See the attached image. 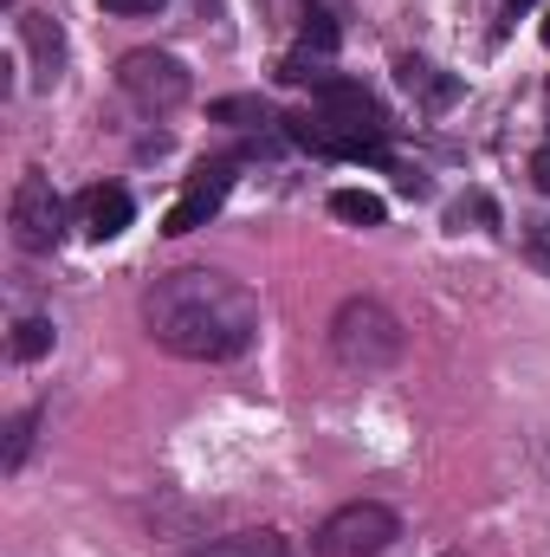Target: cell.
Returning a JSON list of instances; mask_svg holds the SVG:
<instances>
[{
  "label": "cell",
  "mask_w": 550,
  "mask_h": 557,
  "mask_svg": "<svg viewBox=\"0 0 550 557\" xmlns=\"http://www.w3.org/2000/svg\"><path fill=\"white\" fill-rule=\"evenodd\" d=\"M130 214H137V208H130V195H124L117 182H98V188L78 195V221H85L91 240H117V234L130 227Z\"/></svg>",
  "instance_id": "obj_7"
},
{
  "label": "cell",
  "mask_w": 550,
  "mask_h": 557,
  "mask_svg": "<svg viewBox=\"0 0 550 557\" xmlns=\"http://www.w3.org/2000/svg\"><path fill=\"white\" fill-rule=\"evenodd\" d=\"M182 557H291V545L278 532H227V539H208Z\"/></svg>",
  "instance_id": "obj_9"
},
{
  "label": "cell",
  "mask_w": 550,
  "mask_h": 557,
  "mask_svg": "<svg viewBox=\"0 0 550 557\" xmlns=\"http://www.w3.org/2000/svg\"><path fill=\"white\" fill-rule=\"evenodd\" d=\"M20 39H26V52H33L39 85L52 91V78H59V65H65V33H59V20L33 7V13H20Z\"/></svg>",
  "instance_id": "obj_8"
},
{
  "label": "cell",
  "mask_w": 550,
  "mask_h": 557,
  "mask_svg": "<svg viewBox=\"0 0 550 557\" xmlns=\"http://www.w3.org/2000/svg\"><path fill=\"white\" fill-rule=\"evenodd\" d=\"M402 539V519L376 499H350L337 506L317 532H311V557H383Z\"/></svg>",
  "instance_id": "obj_3"
},
{
  "label": "cell",
  "mask_w": 550,
  "mask_h": 557,
  "mask_svg": "<svg viewBox=\"0 0 550 557\" xmlns=\"http://www.w3.org/2000/svg\"><path fill=\"white\" fill-rule=\"evenodd\" d=\"M46 350H52V318H20L13 324V357L20 363H39Z\"/></svg>",
  "instance_id": "obj_12"
},
{
  "label": "cell",
  "mask_w": 550,
  "mask_h": 557,
  "mask_svg": "<svg viewBox=\"0 0 550 557\" xmlns=\"http://www.w3.org/2000/svg\"><path fill=\"white\" fill-rule=\"evenodd\" d=\"M330 214L350 221V227H383V221H389V201L370 195V188H337V195H330Z\"/></svg>",
  "instance_id": "obj_11"
},
{
  "label": "cell",
  "mask_w": 550,
  "mask_h": 557,
  "mask_svg": "<svg viewBox=\"0 0 550 557\" xmlns=\"http://www.w3.org/2000/svg\"><path fill=\"white\" fill-rule=\"evenodd\" d=\"M33 428H39V409L13 416V428H7V454H0V467H7V473H20V467H26V454H33Z\"/></svg>",
  "instance_id": "obj_13"
},
{
  "label": "cell",
  "mask_w": 550,
  "mask_h": 557,
  "mask_svg": "<svg viewBox=\"0 0 550 557\" xmlns=\"http://www.w3.org/2000/svg\"><path fill=\"white\" fill-rule=\"evenodd\" d=\"M298 39H304L311 52H337V20L311 0V7H304V20H298Z\"/></svg>",
  "instance_id": "obj_14"
},
{
  "label": "cell",
  "mask_w": 550,
  "mask_h": 557,
  "mask_svg": "<svg viewBox=\"0 0 550 557\" xmlns=\"http://www.w3.org/2000/svg\"><path fill=\"white\" fill-rule=\"evenodd\" d=\"M104 13H117V20H149V13H162L168 0H98Z\"/></svg>",
  "instance_id": "obj_16"
},
{
  "label": "cell",
  "mask_w": 550,
  "mask_h": 557,
  "mask_svg": "<svg viewBox=\"0 0 550 557\" xmlns=\"http://www.w3.org/2000/svg\"><path fill=\"white\" fill-rule=\"evenodd\" d=\"M505 7H512V13H518V7H532V0H505Z\"/></svg>",
  "instance_id": "obj_18"
},
{
  "label": "cell",
  "mask_w": 550,
  "mask_h": 557,
  "mask_svg": "<svg viewBox=\"0 0 550 557\" xmlns=\"http://www.w3.org/2000/svg\"><path fill=\"white\" fill-rule=\"evenodd\" d=\"M214 124H266V104L260 98H221L214 104Z\"/></svg>",
  "instance_id": "obj_15"
},
{
  "label": "cell",
  "mask_w": 550,
  "mask_h": 557,
  "mask_svg": "<svg viewBox=\"0 0 550 557\" xmlns=\"http://www.w3.org/2000/svg\"><path fill=\"white\" fill-rule=\"evenodd\" d=\"M142 324L162 350L188 363H227L260 337V298L227 273L182 267L142 292Z\"/></svg>",
  "instance_id": "obj_1"
},
{
  "label": "cell",
  "mask_w": 550,
  "mask_h": 557,
  "mask_svg": "<svg viewBox=\"0 0 550 557\" xmlns=\"http://www.w3.org/2000/svg\"><path fill=\"white\" fill-rule=\"evenodd\" d=\"M7 227H13V247H20V253H52V247L65 240V201H59L52 175L26 169V175L13 182V195H7Z\"/></svg>",
  "instance_id": "obj_4"
},
{
  "label": "cell",
  "mask_w": 550,
  "mask_h": 557,
  "mask_svg": "<svg viewBox=\"0 0 550 557\" xmlns=\"http://www.w3.org/2000/svg\"><path fill=\"white\" fill-rule=\"evenodd\" d=\"M396 78H402V91H409V98H427V104H453V98H460V85H453V78H440L427 59H402V65H396Z\"/></svg>",
  "instance_id": "obj_10"
},
{
  "label": "cell",
  "mask_w": 550,
  "mask_h": 557,
  "mask_svg": "<svg viewBox=\"0 0 550 557\" xmlns=\"http://www.w3.org/2000/svg\"><path fill=\"white\" fill-rule=\"evenodd\" d=\"M227 188H234V162H201V169L188 175L182 201H175V208L162 214V234H195V227H208V221L221 214Z\"/></svg>",
  "instance_id": "obj_6"
},
{
  "label": "cell",
  "mask_w": 550,
  "mask_h": 557,
  "mask_svg": "<svg viewBox=\"0 0 550 557\" xmlns=\"http://www.w3.org/2000/svg\"><path fill=\"white\" fill-rule=\"evenodd\" d=\"M545 39H550V20H545Z\"/></svg>",
  "instance_id": "obj_19"
},
{
  "label": "cell",
  "mask_w": 550,
  "mask_h": 557,
  "mask_svg": "<svg viewBox=\"0 0 550 557\" xmlns=\"http://www.w3.org/2000/svg\"><path fill=\"white\" fill-rule=\"evenodd\" d=\"M532 175H538V188H545V195H550V149H545V156H538V162H532Z\"/></svg>",
  "instance_id": "obj_17"
},
{
  "label": "cell",
  "mask_w": 550,
  "mask_h": 557,
  "mask_svg": "<svg viewBox=\"0 0 550 557\" xmlns=\"http://www.w3.org/2000/svg\"><path fill=\"white\" fill-rule=\"evenodd\" d=\"M117 85H124V98H130V104H142V111H175V104L188 98V65H182L175 52L142 46V52H124Z\"/></svg>",
  "instance_id": "obj_5"
},
{
  "label": "cell",
  "mask_w": 550,
  "mask_h": 557,
  "mask_svg": "<svg viewBox=\"0 0 550 557\" xmlns=\"http://www.w3.org/2000/svg\"><path fill=\"white\" fill-rule=\"evenodd\" d=\"M402 318L383 305V298H343L337 318H330V357L357 376H376L402 357Z\"/></svg>",
  "instance_id": "obj_2"
}]
</instances>
